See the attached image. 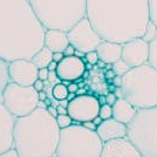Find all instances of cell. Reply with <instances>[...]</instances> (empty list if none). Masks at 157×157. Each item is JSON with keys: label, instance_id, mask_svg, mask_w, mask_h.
I'll list each match as a JSON object with an SVG mask.
<instances>
[{"label": "cell", "instance_id": "6da1fadb", "mask_svg": "<svg viewBox=\"0 0 157 157\" xmlns=\"http://www.w3.org/2000/svg\"><path fill=\"white\" fill-rule=\"evenodd\" d=\"M86 7V17L101 40L118 45L142 39L150 21L145 0H88Z\"/></svg>", "mask_w": 157, "mask_h": 157}, {"label": "cell", "instance_id": "7a4b0ae2", "mask_svg": "<svg viewBox=\"0 0 157 157\" xmlns=\"http://www.w3.org/2000/svg\"><path fill=\"white\" fill-rule=\"evenodd\" d=\"M46 29L27 0H0V58L32 60L44 48Z\"/></svg>", "mask_w": 157, "mask_h": 157}, {"label": "cell", "instance_id": "3957f363", "mask_svg": "<svg viewBox=\"0 0 157 157\" xmlns=\"http://www.w3.org/2000/svg\"><path fill=\"white\" fill-rule=\"evenodd\" d=\"M56 120L45 109L15 118L13 148L19 157H51L55 155L60 140Z\"/></svg>", "mask_w": 157, "mask_h": 157}, {"label": "cell", "instance_id": "277c9868", "mask_svg": "<svg viewBox=\"0 0 157 157\" xmlns=\"http://www.w3.org/2000/svg\"><path fill=\"white\" fill-rule=\"evenodd\" d=\"M29 4L46 31L68 33L86 18L85 0H32Z\"/></svg>", "mask_w": 157, "mask_h": 157}, {"label": "cell", "instance_id": "5b68a950", "mask_svg": "<svg viewBox=\"0 0 157 157\" xmlns=\"http://www.w3.org/2000/svg\"><path fill=\"white\" fill-rule=\"evenodd\" d=\"M118 98H123L136 109L157 107V69L145 63L131 68L122 76V86L117 88Z\"/></svg>", "mask_w": 157, "mask_h": 157}, {"label": "cell", "instance_id": "8992f818", "mask_svg": "<svg viewBox=\"0 0 157 157\" xmlns=\"http://www.w3.org/2000/svg\"><path fill=\"white\" fill-rule=\"evenodd\" d=\"M103 143L96 131L72 124L60 131L55 157H101Z\"/></svg>", "mask_w": 157, "mask_h": 157}, {"label": "cell", "instance_id": "52a82bcc", "mask_svg": "<svg viewBox=\"0 0 157 157\" xmlns=\"http://www.w3.org/2000/svg\"><path fill=\"white\" fill-rule=\"evenodd\" d=\"M127 138L142 157H157V107L138 109L127 125Z\"/></svg>", "mask_w": 157, "mask_h": 157}, {"label": "cell", "instance_id": "ba28073f", "mask_svg": "<svg viewBox=\"0 0 157 157\" xmlns=\"http://www.w3.org/2000/svg\"><path fill=\"white\" fill-rule=\"evenodd\" d=\"M2 103L15 118L24 117L36 109L39 98L38 92L32 87L21 86L10 82L1 94Z\"/></svg>", "mask_w": 157, "mask_h": 157}, {"label": "cell", "instance_id": "9c48e42d", "mask_svg": "<svg viewBox=\"0 0 157 157\" xmlns=\"http://www.w3.org/2000/svg\"><path fill=\"white\" fill-rule=\"evenodd\" d=\"M67 36L69 45H72L75 48V51L85 54L96 51L98 46L102 42L101 38L94 31L92 24L87 19V17L83 20H81L75 27H73L67 33Z\"/></svg>", "mask_w": 157, "mask_h": 157}, {"label": "cell", "instance_id": "30bf717a", "mask_svg": "<svg viewBox=\"0 0 157 157\" xmlns=\"http://www.w3.org/2000/svg\"><path fill=\"white\" fill-rule=\"evenodd\" d=\"M100 103L98 98L92 95L75 96L67 107V113L73 121L83 123L93 121L98 116Z\"/></svg>", "mask_w": 157, "mask_h": 157}, {"label": "cell", "instance_id": "8fae6325", "mask_svg": "<svg viewBox=\"0 0 157 157\" xmlns=\"http://www.w3.org/2000/svg\"><path fill=\"white\" fill-rule=\"evenodd\" d=\"M38 72L31 60H15L8 63L10 81L21 87H32L38 80Z\"/></svg>", "mask_w": 157, "mask_h": 157}, {"label": "cell", "instance_id": "7c38bea8", "mask_svg": "<svg viewBox=\"0 0 157 157\" xmlns=\"http://www.w3.org/2000/svg\"><path fill=\"white\" fill-rule=\"evenodd\" d=\"M121 60H123L129 68L140 67L148 63L149 44L143 39H135L122 45Z\"/></svg>", "mask_w": 157, "mask_h": 157}, {"label": "cell", "instance_id": "4fadbf2b", "mask_svg": "<svg viewBox=\"0 0 157 157\" xmlns=\"http://www.w3.org/2000/svg\"><path fill=\"white\" fill-rule=\"evenodd\" d=\"M86 63L82 59H78L76 56H67L58 63L56 68V76L61 81H68L74 82L78 81L85 75Z\"/></svg>", "mask_w": 157, "mask_h": 157}, {"label": "cell", "instance_id": "5bb4252c", "mask_svg": "<svg viewBox=\"0 0 157 157\" xmlns=\"http://www.w3.org/2000/svg\"><path fill=\"white\" fill-rule=\"evenodd\" d=\"M15 117L6 109L0 98V154L13 148Z\"/></svg>", "mask_w": 157, "mask_h": 157}, {"label": "cell", "instance_id": "9a60e30c", "mask_svg": "<svg viewBox=\"0 0 157 157\" xmlns=\"http://www.w3.org/2000/svg\"><path fill=\"white\" fill-rule=\"evenodd\" d=\"M101 157H142V155L125 137L103 143Z\"/></svg>", "mask_w": 157, "mask_h": 157}, {"label": "cell", "instance_id": "2e32d148", "mask_svg": "<svg viewBox=\"0 0 157 157\" xmlns=\"http://www.w3.org/2000/svg\"><path fill=\"white\" fill-rule=\"evenodd\" d=\"M96 134L98 135L102 143H105L108 141L117 140V138L127 137V125L117 122L116 120L111 117L109 120L103 121L96 129Z\"/></svg>", "mask_w": 157, "mask_h": 157}, {"label": "cell", "instance_id": "e0dca14e", "mask_svg": "<svg viewBox=\"0 0 157 157\" xmlns=\"http://www.w3.org/2000/svg\"><path fill=\"white\" fill-rule=\"evenodd\" d=\"M111 110L113 118L125 125L130 123L137 113V109L123 98H117L116 102L111 105Z\"/></svg>", "mask_w": 157, "mask_h": 157}, {"label": "cell", "instance_id": "ac0fdd59", "mask_svg": "<svg viewBox=\"0 0 157 157\" xmlns=\"http://www.w3.org/2000/svg\"><path fill=\"white\" fill-rule=\"evenodd\" d=\"M69 45L67 33L60 31H46L44 46L52 53H62Z\"/></svg>", "mask_w": 157, "mask_h": 157}, {"label": "cell", "instance_id": "d6986e66", "mask_svg": "<svg viewBox=\"0 0 157 157\" xmlns=\"http://www.w3.org/2000/svg\"><path fill=\"white\" fill-rule=\"evenodd\" d=\"M121 52H122V45L108 41H102L96 48L98 60L109 65H113L114 62L121 59Z\"/></svg>", "mask_w": 157, "mask_h": 157}, {"label": "cell", "instance_id": "ffe728a7", "mask_svg": "<svg viewBox=\"0 0 157 157\" xmlns=\"http://www.w3.org/2000/svg\"><path fill=\"white\" fill-rule=\"evenodd\" d=\"M34 66L38 68V69H42V68H47L49 63L53 61V53L46 48V47H44V48H41L39 52L36 53L34 56H33V59L31 60Z\"/></svg>", "mask_w": 157, "mask_h": 157}, {"label": "cell", "instance_id": "44dd1931", "mask_svg": "<svg viewBox=\"0 0 157 157\" xmlns=\"http://www.w3.org/2000/svg\"><path fill=\"white\" fill-rule=\"evenodd\" d=\"M10 76H8V62L0 58V98L6 86L10 83Z\"/></svg>", "mask_w": 157, "mask_h": 157}, {"label": "cell", "instance_id": "7402d4cb", "mask_svg": "<svg viewBox=\"0 0 157 157\" xmlns=\"http://www.w3.org/2000/svg\"><path fill=\"white\" fill-rule=\"evenodd\" d=\"M148 63L157 69V32L155 38L149 42V60Z\"/></svg>", "mask_w": 157, "mask_h": 157}, {"label": "cell", "instance_id": "603a6c76", "mask_svg": "<svg viewBox=\"0 0 157 157\" xmlns=\"http://www.w3.org/2000/svg\"><path fill=\"white\" fill-rule=\"evenodd\" d=\"M68 89L65 85L62 83H58L53 87L52 89V96L54 100H58V101H61V100H65L68 96Z\"/></svg>", "mask_w": 157, "mask_h": 157}, {"label": "cell", "instance_id": "cb8c5ba5", "mask_svg": "<svg viewBox=\"0 0 157 157\" xmlns=\"http://www.w3.org/2000/svg\"><path fill=\"white\" fill-rule=\"evenodd\" d=\"M111 69H113V72L115 73V75H117V76H123V75H125L127 73L130 71V68L125 65V62L123 60L121 59L113 63Z\"/></svg>", "mask_w": 157, "mask_h": 157}, {"label": "cell", "instance_id": "d4e9b609", "mask_svg": "<svg viewBox=\"0 0 157 157\" xmlns=\"http://www.w3.org/2000/svg\"><path fill=\"white\" fill-rule=\"evenodd\" d=\"M55 120H56V124L60 128V130L66 129L73 124V120L69 115H58Z\"/></svg>", "mask_w": 157, "mask_h": 157}, {"label": "cell", "instance_id": "484cf974", "mask_svg": "<svg viewBox=\"0 0 157 157\" xmlns=\"http://www.w3.org/2000/svg\"><path fill=\"white\" fill-rule=\"evenodd\" d=\"M156 32H157V27L155 26L151 21H149V24H148V26H147V29H145V33H144V35L142 39H143L145 42L149 44L151 40L155 38Z\"/></svg>", "mask_w": 157, "mask_h": 157}, {"label": "cell", "instance_id": "4316f807", "mask_svg": "<svg viewBox=\"0 0 157 157\" xmlns=\"http://www.w3.org/2000/svg\"><path fill=\"white\" fill-rule=\"evenodd\" d=\"M98 117H101L103 121L109 120L113 117V110H111V105H100V110H98Z\"/></svg>", "mask_w": 157, "mask_h": 157}, {"label": "cell", "instance_id": "83f0119b", "mask_svg": "<svg viewBox=\"0 0 157 157\" xmlns=\"http://www.w3.org/2000/svg\"><path fill=\"white\" fill-rule=\"evenodd\" d=\"M149 14H150V21L157 27V0L149 1Z\"/></svg>", "mask_w": 157, "mask_h": 157}, {"label": "cell", "instance_id": "f1b7e54d", "mask_svg": "<svg viewBox=\"0 0 157 157\" xmlns=\"http://www.w3.org/2000/svg\"><path fill=\"white\" fill-rule=\"evenodd\" d=\"M85 58H86V60H87V63H89V65H92V66H95L98 61V56L96 51H93V52L87 53Z\"/></svg>", "mask_w": 157, "mask_h": 157}, {"label": "cell", "instance_id": "f546056e", "mask_svg": "<svg viewBox=\"0 0 157 157\" xmlns=\"http://www.w3.org/2000/svg\"><path fill=\"white\" fill-rule=\"evenodd\" d=\"M48 75H49V71L47 68L39 69V72H38V78L41 80V81H44V82L48 80Z\"/></svg>", "mask_w": 157, "mask_h": 157}, {"label": "cell", "instance_id": "4dcf8cb0", "mask_svg": "<svg viewBox=\"0 0 157 157\" xmlns=\"http://www.w3.org/2000/svg\"><path fill=\"white\" fill-rule=\"evenodd\" d=\"M117 98H116V95H115L114 93H110V94H107V95H105V102H107V105H113L116 102Z\"/></svg>", "mask_w": 157, "mask_h": 157}, {"label": "cell", "instance_id": "1f68e13d", "mask_svg": "<svg viewBox=\"0 0 157 157\" xmlns=\"http://www.w3.org/2000/svg\"><path fill=\"white\" fill-rule=\"evenodd\" d=\"M62 54L65 55V58H67V56H74V54H75V48H74L72 45H68V46L65 48V51L62 52Z\"/></svg>", "mask_w": 157, "mask_h": 157}, {"label": "cell", "instance_id": "d6a6232c", "mask_svg": "<svg viewBox=\"0 0 157 157\" xmlns=\"http://www.w3.org/2000/svg\"><path fill=\"white\" fill-rule=\"evenodd\" d=\"M33 88L36 90V92H42L44 89H45V83H44V81H41V80H36L35 82H34V85H33Z\"/></svg>", "mask_w": 157, "mask_h": 157}, {"label": "cell", "instance_id": "836d02e7", "mask_svg": "<svg viewBox=\"0 0 157 157\" xmlns=\"http://www.w3.org/2000/svg\"><path fill=\"white\" fill-rule=\"evenodd\" d=\"M0 157H19V155H18L17 151L14 150V148H12V149H10V150L0 154Z\"/></svg>", "mask_w": 157, "mask_h": 157}, {"label": "cell", "instance_id": "e575fe53", "mask_svg": "<svg viewBox=\"0 0 157 157\" xmlns=\"http://www.w3.org/2000/svg\"><path fill=\"white\" fill-rule=\"evenodd\" d=\"M82 127L83 128H86V129H88V130L90 131H96V129H98V127L93 123V121H88V122H83L82 123Z\"/></svg>", "mask_w": 157, "mask_h": 157}, {"label": "cell", "instance_id": "d590c367", "mask_svg": "<svg viewBox=\"0 0 157 157\" xmlns=\"http://www.w3.org/2000/svg\"><path fill=\"white\" fill-rule=\"evenodd\" d=\"M63 59H65V55L62 53H53V61L55 63H60Z\"/></svg>", "mask_w": 157, "mask_h": 157}, {"label": "cell", "instance_id": "8d00e7d4", "mask_svg": "<svg viewBox=\"0 0 157 157\" xmlns=\"http://www.w3.org/2000/svg\"><path fill=\"white\" fill-rule=\"evenodd\" d=\"M67 89H68V93H72V94H75V93L78 92V85L76 82H71L69 86L67 87Z\"/></svg>", "mask_w": 157, "mask_h": 157}, {"label": "cell", "instance_id": "74e56055", "mask_svg": "<svg viewBox=\"0 0 157 157\" xmlns=\"http://www.w3.org/2000/svg\"><path fill=\"white\" fill-rule=\"evenodd\" d=\"M111 82H113V85L115 86L116 88H121V86H122V76H115V78L111 80Z\"/></svg>", "mask_w": 157, "mask_h": 157}, {"label": "cell", "instance_id": "f35d334b", "mask_svg": "<svg viewBox=\"0 0 157 157\" xmlns=\"http://www.w3.org/2000/svg\"><path fill=\"white\" fill-rule=\"evenodd\" d=\"M47 111L49 113V115H52L53 117L56 118V116H58V110H56V108H54L53 105H49V107H47Z\"/></svg>", "mask_w": 157, "mask_h": 157}, {"label": "cell", "instance_id": "ab89813d", "mask_svg": "<svg viewBox=\"0 0 157 157\" xmlns=\"http://www.w3.org/2000/svg\"><path fill=\"white\" fill-rule=\"evenodd\" d=\"M56 110H58V115H68L67 108H63V107H61V105H59V107L56 108Z\"/></svg>", "mask_w": 157, "mask_h": 157}, {"label": "cell", "instance_id": "60d3db41", "mask_svg": "<svg viewBox=\"0 0 157 157\" xmlns=\"http://www.w3.org/2000/svg\"><path fill=\"white\" fill-rule=\"evenodd\" d=\"M56 68H58V63H55L54 61H52V62L49 63V66L47 67V69H48L49 72H55V71H56Z\"/></svg>", "mask_w": 157, "mask_h": 157}, {"label": "cell", "instance_id": "b9f144b4", "mask_svg": "<svg viewBox=\"0 0 157 157\" xmlns=\"http://www.w3.org/2000/svg\"><path fill=\"white\" fill-rule=\"evenodd\" d=\"M105 76L107 78H109V80H113V78H115L116 75H115V73L113 72V69H110V71H107V72H105Z\"/></svg>", "mask_w": 157, "mask_h": 157}, {"label": "cell", "instance_id": "7bdbcfd3", "mask_svg": "<svg viewBox=\"0 0 157 157\" xmlns=\"http://www.w3.org/2000/svg\"><path fill=\"white\" fill-rule=\"evenodd\" d=\"M38 98H39V101H45L46 98H47V94H46V92H39L38 93Z\"/></svg>", "mask_w": 157, "mask_h": 157}, {"label": "cell", "instance_id": "ee69618b", "mask_svg": "<svg viewBox=\"0 0 157 157\" xmlns=\"http://www.w3.org/2000/svg\"><path fill=\"white\" fill-rule=\"evenodd\" d=\"M102 122H103V120H102L101 117H98H98H95L94 120H93V123H94V124L96 125V127H98V125L101 124Z\"/></svg>", "mask_w": 157, "mask_h": 157}, {"label": "cell", "instance_id": "f6af8a7d", "mask_svg": "<svg viewBox=\"0 0 157 157\" xmlns=\"http://www.w3.org/2000/svg\"><path fill=\"white\" fill-rule=\"evenodd\" d=\"M36 108L47 110V105H46V103H45V101H39V102H38V107H36Z\"/></svg>", "mask_w": 157, "mask_h": 157}, {"label": "cell", "instance_id": "bcb514c9", "mask_svg": "<svg viewBox=\"0 0 157 157\" xmlns=\"http://www.w3.org/2000/svg\"><path fill=\"white\" fill-rule=\"evenodd\" d=\"M59 103L61 107H63V108H67L68 107V105H69V101L67 100V98H65V100H61V101H59Z\"/></svg>", "mask_w": 157, "mask_h": 157}, {"label": "cell", "instance_id": "7dc6e473", "mask_svg": "<svg viewBox=\"0 0 157 157\" xmlns=\"http://www.w3.org/2000/svg\"><path fill=\"white\" fill-rule=\"evenodd\" d=\"M74 56H76V58H78V59H83V58L86 56V54L85 53H82V52H78V51H75Z\"/></svg>", "mask_w": 157, "mask_h": 157}, {"label": "cell", "instance_id": "c3c4849f", "mask_svg": "<svg viewBox=\"0 0 157 157\" xmlns=\"http://www.w3.org/2000/svg\"><path fill=\"white\" fill-rule=\"evenodd\" d=\"M98 103H100V105H107V102H105V96H100V98H98Z\"/></svg>", "mask_w": 157, "mask_h": 157}, {"label": "cell", "instance_id": "681fc988", "mask_svg": "<svg viewBox=\"0 0 157 157\" xmlns=\"http://www.w3.org/2000/svg\"><path fill=\"white\" fill-rule=\"evenodd\" d=\"M75 95H76V96H82V95H87V94H86V89H80V88H78V92L75 93Z\"/></svg>", "mask_w": 157, "mask_h": 157}, {"label": "cell", "instance_id": "f907efd6", "mask_svg": "<svg viewBox=\"0 0 157 157\" xmlns=\"http://www.w3.org/2000/svg\"><path fill=\"white\" fill-rule=\"evenodd\" d=\"M96 65H98V68H105L107 63H105V62H103V61H101V60H98Z\"/></svg>", "mask_w": 157, "mask_h": 157}, {"label": "cell", "instance_id": "816d5d0a", "mask_svg": "<svg viewBox=\"0 0 157 157\" xmlns=\"http://www.w3.org/2000/svg\"><path fill=\"white\" fill-rule=\"evenodd\" d=\"M75 96H76L75 94H72V93H69V94H68V96H67V100H68V101L71 102V101H72V100H73L74 98H75Z\"/></svg>", "mask_w": 157, "mask_h": 157}, {"label": "cell", "instance_id": "f5cc1de1", "mask_svg": "<svg viewBox=\"0 0 157 157\" xmlns=\"http://www.w3.org/2000/svg\"><path fill=\"white\" fill-rule=\"evenodd\" d=\"M88 68L90 69V68H92V65H86V69H88Z\"/></svg>", "mask_w": 157, "mask_h": 157}, {"label": "cell", "instance_id": "db71d44e", "mask_svg": "<svg viewBox=\"0 0 157 157\" xmlns=\"http://www.w3.org/2000/svg\"><path fill=\"white\" fill-rule=\"evenodd\" d=\"M51 157H55V156H51Z\"/></svg>", "mask_w": 157, "mask_h": 157}]
</instances>
